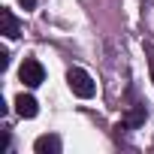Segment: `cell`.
<instances>
[{
	"label": "cell",
	"instance_id": "obj_1",
	"mask_svg": "<svg viewBox=\"0 0 154 154\" xmlns=\"http://www.w3.org/2000/svg\"><path fill=\"white\" fill-rule=\"evenodd\" d=\"M66 82H69V91L75 94V97H82V100H91L94 94H97V85H94V79L82 69V66H72L69 72H66Z\"/></svg>",
	"mask_w": 154,
	"mask_h": 154
},
{
	"label": "cell",
	"instance_id": "obj_2",
	"mask_svg": "<svg viewBox=\"0 0 154 154\" xmlns=\"http://www.w3.org/2000/svg\"><path fill=\"white\" fill-rule=\"evenodd\" d=\"M18 79H21L27 88H39V85L45 82V69H42V63H39L36 57H24V63L18 66Z\"/></svg>",
	"mask_w": 154,
	"mask_h": 154
},
{
	"label": "cell",
	"instance_id": "obj_3",
	"mask_svg": "<svg viewBox=\"0 0 154 154\" xmlns=\"http://www.w3.org/2000/svg\"><path fill=\"white\" fill-rule=\"evenodd\" d=\"M15 112H18L21 118H36L39 103H36L30 94H18V97H15Z\"/></svg>",
	"mask_w": 154,
	"mask_h": 154
},
{
	"label": "cell",
	"instance_id": "obj_4",
	"mask_svg": "<svg viewBox=\"0 0 154 154\" xmlns=\"http://www.w3.org/2000/svg\"><path fill=\"white\" fill-rule=\"evenodd\" d=\"M33 151L36 154H60V139L54 133H45V136H39L33 142Z\"/></svg>",
	"mask_w": 154,
	"mask_h": 154
},
{
	"label": "cell",
	"instance_id": "obj_5",
	"mask_svg": "<svg viewBox=\"0 0 154 154\" xmlns=\"http://www.w3.org/2000/svg\"><path fill=\"white\" fill-rule=\"evenodd\" d=\"M0 24H3V36L6 39H15L18 36V21L9 9H0Z\"/></svg>",
	"mask_w": 154,
	"mask_h": 154
},
{
	"label": "cell",
	"instance_id": "obj_6",
	"mask_svg": "<svg viewBox=\"0 0 154 154\" xmlns=\"http://www.w3.org/2000/svg\"><path fill=\"white\" fill-rule=\"evenodd\" d=\"M124 124H127V127H139V124H145V106H136V109L127 115Z\"/></svg>",
	"mask_w": 154,
	"mask_h": 154
},
{
	"label": "cell",
	"instance_id": "obj_7",
	"mask_svg": "<svg viewBox=\"0 0 154 154\" xmlns=\"http://www.w3.org/2000/svg\"><path fill=\"white\" fill-rule=\"evenodd\" d=\"M0 66H3V69L9 66V51H6V48H3V51H0Z\"/></svg>",
	"mask_w": 154,
	"mask_h": 154
},
{
	"label": "cell",
	"instance_id": "obj_8",
	"mask_svg": "<svg viewBox=\"0 0 154 154\" xmlns=\"http://www.w3.org/2000/svg\"><path fill=\"white\" fill-rule=\"evenodd\" d=\"M148 66H151V82H154V48H148Z\"/></svg>",
	"mask_w": 154,
	"mask_h": 154
},
{
	"label": "cell",
	"instance_id": "obj_9",
	"mask_svg": "<svg viewBox=\"0 0 154 154\" xmlns=\"http://www.w3.org/2000/svg\"><path fill=\"white\" fill-rule=\"evenodd\" d=\"M18 3H21L24 9H36V0H18Z\"/></svg>",
	"mask_w": 154,
	"mask_h": 154
}]
</instances>
